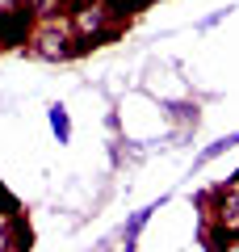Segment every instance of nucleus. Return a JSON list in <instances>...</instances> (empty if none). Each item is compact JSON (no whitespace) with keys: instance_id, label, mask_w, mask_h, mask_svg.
Instances as JSON below:
<instances>
[{"instance_id":"nucleus-1","label":"nucleus","mask_w":239,"mask_h":252,"mask_svg":"<svg viewBox=\"0 0 239 252\" xmlns=\"http://www.w3.org/2000/svg\"><path fill=\"white\" fill-rule=\"evenodd\" d=\"M71 30L80 38V55L92 51V46H105L122 34V17L109 9L105 0H71Z\"/></svg>"},{"instance_id":"nucleus-2","label":"nucleus","mask_w":239,"mask_h":252,"mask_svg":"<svg viewBox=\"0 0 239 252\" xmlns=\"http://www.w3.org/2000/svg\"><path fill=\"white\" fill-rule=\"evenodd\" d=\"M30 55H38V59L46 63H59V59H76L80 55V38L76 30H71V17H38V30L34 38H30Z\"/></svg>"},{"instance_id":"nucleus-3","label":"nucleus","mask_w":239,"mask_h":252,"mask_svg":"<svg viewBox=\"0 0 239 252\" xmlns=\"http://www.w3.org/2000/svg\"><path fill=\"white\" fill-rule=\"evenodd\" d=\"M38 30V13L26 0H13V4H0V51H17V46H30Z\"/></svg>"},{"instance_id":"nucleus-4","label":"nucleus","mask_w":239,"mask_h":252,"mask_svg":"<svg viewBox=\"0 0 239 252\" xmlns=\"http://www.w3.org/2000/svg\"><path fill=\"white\" fill-rule=\"evenodd\" d=\"M206 206L214 210V223L218 227H227L231 231V240H239V181H227V185L218 189V193H206Z\"/></svg>"},{"instance_id":"nucleus-5","label":"nucleus","mask_w":239,"mask_h":252,"mask_svg":"<svg viewBox=\"0 0 239 252\" xmlns=\"http://www.w3.org/2000/svg\"><path fill=\"white\" fill-rule=\"evenodd\" d=\"M34 248V231H30L26 219H9L4 223V231H0V252H30Z\"/></svg>"},{"instance_id":"nucleus-6","label":"nucleus","mask_w":239,"mask_h":252,"mask_svg":"<svg viewBox=\"0 0 239 252\" xmlns=\"http://www.w3.org/2000/svg\"><path fill=\"white\" fill-rule=\"evenodd\" d=\"M46 118H51L55 139H59V143H71V118H67V109H63V105H51V109H46Z\"/></svg>"},{"instance_id":"nucleus-7","label":"nucleus","mask_w":239,"mask_h":252,"mask_svg":"<svg viewBox=\"0 0 239 252\" xmlns=\"http://www.w3.org/2000/svg\"><path fill=\"white\" fill-rule=\"evenodd\" d=\"M155 210H159V202H151V206H143V210H134V215H130V223L122 227V235H139L143 227H147V219L155 215Z\"/></svg>"},{"instance_id":"nucleus-8","label":"nucleus","mask_w":239,"mask_h":252,"mask_svg":"<svg viewBox=\"0 0 239 252\" xmlns=\"http://www.w3.org/2000/svg\"><path fill=\"white\" fill-rule=\"evenodd\" d=\"M235 143H239V130H235V135H222L218 143H210V147L202 152V160H197V164H210V160H218V156H222V152H231Z\"/></svg>"},{"instance_id":"nucleus-9","label":"nucleus","mask_w":239,"mask_h":252,"mask_svg":"<svg viewBox=\"0 0 239 252\" xmlns=\"http://www.w3.org/2000/svg\"><path fill=\"white\" fill-rule=\"evenodd\" d=\"M114 252H134V235H122V244H118Z\"/></svg>"}]
</instances>
